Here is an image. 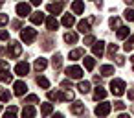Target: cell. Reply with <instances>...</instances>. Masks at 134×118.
<instances>
[{
	"instance_id": "1",
	"label": "cell",
	"mask_w": 134,
	"mask_h": 118,
	"mask_svg": "<svg viewBox=\"0 0 134 118\" xmlns=\"http://www.w3.org/2000/svg\"><path fill=\"white\" fill-rule=\"evenodd\" d=\"M35 37H37V32H35L33 28H22V32H20V39H22L26 44L33 43Z\"/></svg>"
},
{
	"instance_id": "2",
	"label": "cell",
	"mask_w": 134,
	"mask_h": 118,
	"mask_svg": "<svg viewBox=\"0 0 134 118\" xmlns=\"http://www.w3.org/2000/svg\"><path fill=\"white\" fill-rule=\"evenodd\" d=\"M110 90H112L114 96H121V94L125 92V81H123V79H114V81L110 83Z\"/></svg>"
},
{
	"instance_id": "3",
	"label": "cell",
	"mask_w": 134,
	"mask_h": 118,
	"mask_svg": "<svg viewBox=\"0 0 134 118\" xmlns=\"http://www.w3.org/2000/svg\"><path fill=\"white\" fill-rule=\"evenodd\" d=\"M66 76H68L70 79H81V78H83V68H81V66L72 65V66H68V68H66Z\"/></svg>"
},
{
	"instance_id": "4",
	"label": "cell",
	"mask_w": 134,
	"mask_h": 118,
	"mask_svg": "<svg viewBox=\"0 0 134 118\" xmlns=\"http://www.w3.org/2000/svg\"><path fill=\"white\" fill-rule=\"evenodd\" d=\"M8 54L15 59V57H19V55L22 54V46H20L17 41H11V43H9V46H8Z\"/></svg>"
},
{
	"instance_id": "5",
	"label": "cell",
	"mask_w": 134,
	"mask_h": 118,
	"mask_svg": "<svg viewBox=\"0 0 134 118\" xmlns=\"http://www.w3.org/2000/svg\"><path fill=\"white\" fill-rule=\"evenodd\" d=\"M26 90H28V85H26L24 81H15V85H13V92H15V96H24Z\"/></svg>"
},
{
	"instance_id": "6",
	"label": "cell",
	"mask_w": 134,
	"mask_h": 118,
	"mask_svg": "<svg viewBox=\"0 0 134 118\" xmlns=\"http://www.w3.org/2000/svg\"><path fill=\"white\" fill-rule=\"evenodd\" d=\"M110 109H112V105L107 103V101H103V103H99V105L96 107V114H97V116H107V114L110 112Z\"/></svg>"
},
{
	"instance_id": "7",
	"label": "cell",
	"mask_w": 134,
	"mask_h": 118,
	"mask_svg": "<svg viewBox=\"0 0 134 118\" xmlns=\"http://www.w3.org/2000/svg\"><path fill=\"white\" fill-rule=\"evenodd\" d=\"M28 72H30V65H28V63H24V61H22V63H19V65L15 66V74H17V76H26Z\"/></svg>"
},
{
	"instance_id": "8",
	"label": "cell",
	"mask_w": 134,
	"mask_h": 118,
	"mask_svg": "<svg viewBox=\"0 0 134 118\" xmlns=\"http://www.w3.org/2000/svg\"><path fill=\"white\" fill-rule=\"evenodd\" d=\"M30 11H31L30 4H19V6H17V13H19V17H28Z\"/></svg>"
},
{
	"instance_id": "9",
	"label": "cell",
	"mask_w": 134,
	"mask_h": 118,
	"mask_svg": "<svg viewBox=\"0 0 134 118\" xmlns=\"http://www.w3.org/2000/svg\"><path fill=\"white\" fill-rule=\"evenodd\" d=\"M92 52H94V55H97V57H101V55L105 54V43H103V41H99V43H96V44L92 46Z\"/></svg>"
},
{
	"instance_id": "10",
	"label": "cell",
	"mask_w": 134,
	"mask_h": 118,
	"mask_svg": "<svg viewBox=\"0 0 134 118\" xmlns=\"http://www.w3.org/2000/svg\"><path fill=\"white\" fill-rule=\"evenodd\" d=\"M30 20H31L33 24H42V22H44V13L35 11V13H31V15H30Z\"/></svg>"
},
{
	"instance_id": "11",
	"label": "cell",
	"mask_w": 134,
	"mask_h": 118,
	"mask_svg": "<svg viewBox=\"0 0 134 118\" xmlns=\"http://www.w3.org/2000/svg\"><path fill=\"white\" fill-rule=\"evenodd\" d=\"M70 112H74V114H81V112H85V103H81V101L72 103V105H70Z\"/></svg>"
},
{
	"instance_id": "12",
	"label": "cell",
	"mask_w": 134,
	"mask_h": 118,
	"mask_svg": "<svg viewBox=\"0 0 134 118\" xmlns=\"http://www.w3.org/2000/svg\"><path fill=\"white\" fill-rule=\"evenodd\" d=\"M46 28H48L50 32H55V30L59 28L57 19H55V17H48V19H46Z\"/></svg>"
},
{
	"instance_id": "13",
	"label": "cell",
	"mask_w": 134,
	"mask_h": 118,
	"mask_svg": "<svg viewBox=\"0 0 134 118\" xmlns=\"http://www.w3.org/2000/svg\"><path fill=\"white\" fill-rule=\"evenodd\" d=\"M72 11H74L75 15H81V13L85 11V4L81 2V0H75V2L72 4Z\"/></svg>"
},
{
	"instance_id": "14",
	"label": "cell",
	"mask_w": 134,
	"mask_h": 118,
	"mask_svg": "<svg viewBox=\"0 0 134 118\" xmlns=\"http://www.w3.org/2000/svg\"><path fill=\"white\" fill-rule=\"evenodd\" d=\"M59 100L61 101H70V100H74V92L70 89H64V92H59Z\"/></svg>"
},
{
	"instance_id": "15",
	"label": "cell",
	"mask_w": 134,
	"mask_h": 118,
	"mask_svg": "<svg viewBox=\"0 0 134 118\" xmlns=\"http://www.w3.org/2000/svg\"><path fill=\"white\" fill-rule=\"evenodd\" d=\"M77 30H79L81 33H88V32H90V20H81V22H77Z\"/></svg>"
},
{
	"instance_id": "16",
	"label": "cell",
	"mask_w": 134,
	"mask_h": 118,
	"mask_svg": "<svg viewBox=\"0 0 134 118\" xmlns=\"http://www.w3.org/2000/svg\"><path fill=\"white\" fill-rule=\"evenodd\" d=\"M85 55V50L83 48H75V50H72L70 54H68V57L72 59V61H75V59H79V57H83Z\"/></svg>"
},
{
	"instance_id": "17",
	"label": "cell",
	"mask_w": 134,
	"mask_h": 118,
	"mask_svg": "<svg viewBox=\"0 0 134 118\" xmlns=\"http://www.w3.org/2000/svg\"><path fill=\"white\" fill-rule=\"evenodd\" d=\"M64 43H68V44H75V43H77V33H74V32L64 33Z\"/></svg>"
},
{
	"instance_id": "18",
	"label": "cell",
	"mask_w": 134,
	"mask_h": 118,
	"mask_svg": "<svg viewBox=\"0 0 134 118\" xmlns=\"http://www.w3.org/2000/svg\"><path fill=\"white\" fill-rule=\"evenodd\" d=\"M99 72H101V76L108 78V76H112V74H114V66H110V65H103V66L99 68Z\"/></svg>"
},
{
	"instance_id": "19",
	"label": "cell",
	"mask_w": 134,
	"mask_h": 118,
	"mask_svg": "<svg viewBox=\"0 0 134 118\" xmlns=\"http://www.w3.org/2000/svg\"><path fill=\"white\" fill-rule=\"evenodd\" d=\"M63 24H64L66 28H72V26L75 24V19H74V15H70V13H68V15H64V17H63Z\"/></svg>"
},
{
	"instance_id": "20",
	"label": "cell",
	"mask_w": 134,
	"mask_h": 118,
	"mask_svg": "<svg viewBox=\"0 0 134 118\" xmlns=\"http://www.w3.org/2000/svg\"><path fill=\"white\" fill-rule=\"evenodd\" d=\"M46 66H48V61H46L44 57H39V59L35 61V70H39V72H41V70H44Z\"/></svg>"
},
{
	"instance_id": "21",
	"label": "cell",
	"mask_w": 134,
	"mask_h": 118,
	"mask_svg": "<svg viewBox=\"0 0 134 118\" xmlns=\"http://www.w3.org/2000/svg\"><path fill=\"white\" fill-rule=\"evenodd\" d=\"M107 96V90L103 89V87H96V90H94V98L96 100H103Z\"/></svg>"
},
{
	"instance_id": "22",
	"label": "cell",
	"mask_w": 134,
	"mask_h": 118,
	"mask_svg": "<svg viewBox=\"0 0 134 118\" xmlns=\"http://www.w3.org/2000/svg\"><path fill=\"white\" fill-rule=\"evenodd\" d=\"M52 111H53V105L52 103H42L41 105V114L48 116V114H52Z\"/></svg>"
},
{
	"instance_id": "23",
	"label": "cell",
	"mask_w": 134,
	"mask_h": 118,
	"mask_svg": "<svg viewBox=\"0 0 134 118\" xmlns=\"http://www.w3.org/2000/svg\"><path fill=\"white\" fill-rule=\"evenodd\" d=\"M48 11L53 13V15H57V13L63 11V4H50V6H48Z\"/></svg>"
},
{
	"instance_id": "24",
	"label": "cell",
	"mask_w": 134,
	"mask_h": 118,
	"mask_svg": "<svg viewBox=\"0 0 134 118\" xmlns=\"http://www.w3.org/2000/svg\"><path fill=\"white\" fill-rule=\"evenodd\" d=\"M116 35H118V39H127V37H129V28H125V26H119Z\"/></svg>"
},
{
	"instance_id": "25",
	"label": "cell",
	"mask_w": 134,
	"mask_h": 118,
	"mask_svg": "<svg viewBox=\"0 0 134 118\" xmlns=\"http://www.w3.org/2000/svg\"><path fill=\"white\" fill-rule=\"evenodd\" d=\"M83 61H85V68H86V70H94V66H96L94 57H85Z\"/></svg>"
},
{
	"instance_id": "26",
	"label": "cell",
	"mask_w": 134,
	"mask_h": 118,
	"mask_svg": "<svg viewBox=\"0 0 134 118\" xmlns=\"http://www.w3.org/2000/svg\"><path fill=\"white\" fill-rule=\"evenodd\" d=\"M22 116H35V109L31 107V103H28V105L22 109Z\"/></svg>"
},
{
	"instance_id": "27",
	"label": "cell",
	"mask_w": 134,
	"mask_h": 118,
	"mask_svg": "<svg viewBox=\"0 0 134 118\" xmlns=\"http://www.w3.org/2000/svg\"><path fill=\"white\" fill-rule=\"evenodd\" d=\"M0 81L4 83H11V74L8 70H0Z\"/></svg>"
},
{
	"instance_id": "28",
	"label": "cell",
	"mask_w": 134,
	"mask_h": 118,
	"mask_svg": "<svg viewBox=\"0 0 134 118\" xmlns=\"http://www.w3.org/2000/svg\"><path fill=\"white\" fill-rule=\"evenodd\" d=\"M37 85H39V87H42V89H48V87H50V81H48L46 78L39 76V78H37Z\"/></svg>"
},
{
	"instance_id": "29",
	"label": "cell",
	"mask_w": 134,
	"mask_h": 118,
	"mask_svg": "<svg viewBox=\"0 0 134 118\" xmlns=\"http://www.w3.org/2000/svg\"><path fill=\"white\" fill-rule=\"evenodd\" d=\"M77 89H79L83 94H86V92H90V83H88V81H81Z\"/></svg>"
},
{
	"instance_id": "30",
	"label": "cell",
	"mask_w": 134,
	"mask_h": 118,
	"mask_svg": "<svg viewBox=\"0 0 134 118\" xmlns=\"http://www.w3.org/2000/svg\"><path fill=\"white\" fill-rule=\"evenodd\" d=\"M61 63H63V57L57 54V55H53V59H52V65H53V68H59L61 66Z\"/></svg>"
},
{
	"instance_id": "31",
	"label": "cell",
	"mask_w": 134,
	"mask_h": 118,
	"mask_svg": "<svg viewBox=\"0 0 134 118\" xmlns=\"http://www.w3.org/2000/svg\"><path fill=\"white\" fill-rule=\"evenodd\" d=\"M17 112H19V109H17L15 105H11V107H9V109H8L6 112H4V116H8V118H9V116H15Z\"/></svg>"
},
{
	"instance_id": "32",
	"label": "cell",
	"mask_w": 134,
	"mask_h": 118,
	"mask_svg": "<svg viewBox=\"0 0 134 118\" xmlns=\"http://www.w3.org/2000/svg\"><path fill=\"white\" fill-rule=\"evenodd\" d=\"M123 15H125V19H127L129 22H134V9H127Z\"/></svg>"
},
{
	"instance_id": "33",
	"label": "cell",
	"mask_w": 134,
	"mask_h": 118,
	"mask_svg": "<svg viewBox=\"0 0 134 118\" xmlns=\"http://www.w3.org/2000/svg\"><path fill=\"white\" fill-rule=\"evenodd\" d=\"M37 101H39V98H37L35 94H30V96L24 100V103H31V105H33V103H37Z\"/></svg>"
},
{
	"instance_id": "34",
	"label": "cell",
	"mask_w": 134,
	"mask_h": 118,
	"mask_svg": "<svg viewBox=\"0 0 134 118\" xmlns=\"http://www.w3.org/2000/svg\"><path fill=\"white\" fill-rule=\"evenodd\" d=\"M108 24H110V28H119V19L112 17V19L108 20Z\"/></svg>"
},
{
	"instance_id": "35",
	"label": "cell",
	"mask_w": 134,
	"mask_h": 118,
	"mask_svg": "<svg viewBox=\"0 0 134 118\" xmlns=\"http://www.w3.org/2000/svg\"><path fill=\"white\" fill-rule=\"evenodd\" d=\"M9 22V17L6 15V13H0V26H4V24H8Z\"/></svg>"
},
{
	"instance_id": "36",
	"label": "cell",
	"mask_w": 134,
	"mask_h": 118,
	"mask_svg": "<svg viewBox=\"0 0 134 118\" xmlns=\"http://www.w3.org/2000/svg\"><path fill=\"white\" fill-rule=\"evenodd\" d=\"M9 96H11V94H9L8 90H2V92H0V101H8Z\"/></svg>"
},
{
	"instance_id": "37",
	"label": "cell",
	"mask_w": 134,
	"mask_h": 118,
	"mask_svg": "<svg viewBox=\"0 0 134 118\" xmlns=\"http://www.w3.org/2000/svg\"><path fill=\"white\" fill-rule=\"evenodd\" d=\"M116 52H118V44H110V46H108V55H110V57H114V54H116Z\"/></svg>"
},
{
	"instance_id": "38",
	"label": "cell",
	"mask_w": 134,
	"mask_h": 118,
	"mask_svg": "<svg viewBox=\"0 0 134 118\" xmlns=\"http://www.w3.org/2000/svg\"><path fill=\"white\" fill-rule=\"evenodd\" d=\"M48 98H50L52 101H57V100H59V92H53V90H50V92H48Z\"/></svg>"
},
{
	"instance_id": "39",
	"label": "cell",
	"mask_w": 134,
	"mask_h": 118,
	"mask_svg": "<svg viewBox=\"0 0 134 118\" xmlns=\"http://www.w3.org/2000/svg\"><path fill=\"white\" fill-rule=\"evenodd\" d=\"M94 41H96V39H94V35H86V37H85V44H92Z\"/></svg>"
},
{
	"instance_id": "40",
	"label": "cell",
	"mask_w": 134,
	"mask_h": 118,
	"mask_svg": "<svg viewBox=\"0 0 134 118\" xmlns=\"http://www.w3.org/2000/svg\"><path fill=\"white\" fill-rule=\"evenodd\" d=\"M116 63H118L119 66H123V65H125V57H123V55H118V57H116Z\"/></svg>"
},
{
	"instance_id": "41",
	"label": "cell",
	"mask_w": 134,
	"mask_h": 118,
	"mask_svg": "<svg viewBox=\"0 0 134 118\" xmlns=\"http://www.w3.org/2000/svg\"><path fill=\"white\" fill-rule=\"evenodd\" d=\"M8 37H9V33H8L6 30H2V32H0V41H6Z\"/></svg>"
},
{
	"instance_id": "42",
	"label": "cell",
	"mask_w": 134,
	"mask_h": 118,
	"mask_svg": "<svg viewBox=\"0 0 134 118\" xmlns=\"http://www.w3.org/2000/svg\"><path fill=\"white\" fill-rule=\"evenodd\" d=\"M114 107H116V109H125V103H123V101H116Z\"/></svg>"
},
{
	"instance_id": "43",
	"label": "cell",
	"mask_w": 134,
	"mask_h": 118,
	"mask_svg": "<svg viewBox=\"0 0 134 118\" xmlns=\"http://www.w3.org/2000/svg\"><path fill=\"white\" fill-rule=\"evenodd\" d=\"M8 68V61H2L0 59V70H6Z\"/></svg>"
},
{
	"instance_id": "44",
	"label": "cell",
	"mask_w": 134,
	"mask_h": 118,
	"mask_svg": "<svg viewBox=\"0 0 134 118\" xmlns=\"http://www.w3.org/2000/svg\"><path fill=\"white\" fill-rule=\"evenodd\" d=\"M41 2H42V0H31V4H33V6H39Z\"/></svg>"
},
{
	"instance_id": "45",
	"label": "cell",
	"mask_w": 134,
	"mask_h": 118,
	"mask_svg": "<svg viewBox=\"0 0 134 118\" xmlns=\"http://www.w3.org/2000/svg\"><path fill=\"white\" fill-rule=\"evenodd\" d=\"M125 4L127 6H134V0H125Z\"/></svg>"
},
{
	"instance_id": "46",
	"label": "cell",
	"mask_w": 134,
	"mask_h": 118,
	"mask_svg": "<svg viewBox=\"0 0 134 118\" xmlns=\"http://www.w3.org/2000/svg\"><path fill=\"white\" fill-rule=\"evenodd\" d=\"M129 98H130V100H134V90H130V92H129Z\"/></svg>"
},
{
	"instance_id": "47",
	"label": "cell",
	"mask_w": 134,
	"mask_h": 118,
	"mask_svg": "<svg viewBox=\"0 0 134 118\" xmlns=\"http://www.w3.org/2000/svg\"><path fill=\"white\" fill-rule=\"evenodd\" d=\"M130 61H132V63H134V55H132V57H130Z\"/></svg>"
},
{
	"instance_id": "48",
	"label": "cell",
	"mask_w": 134,
	"mask_h": 118,
	"mask_svg": "<svg viewBox=\"0 0 134 118\" xmlns=\"http://www.w3.org/2000/svg\"><path fill=\"white\" fill-rule=\"evenodd\" d=\"M2 4H4V0H0V6H2Z\"/></svg>"
},
{
	"instance_id": "49",
	"label": "cell",
	"mask_w": 134,
	"mask_h": 118,
	"mask_svg": "<svg viewBox=\"0 0 134 118\" xmlns=\"http://www.w3.org/2000/svg\"><path fill=\"white\" fill-rule=\"evenodd\" d=\"M0 112H2V107H0Z\"/></svg>"
},
{
	"instance_id": "50",
	"label": "cell",
	"mask_w": 134,
	"mask_h": 118,
	"mask_svg": "<svg viewBox=\"0 0 134 118\" xmlns=\"http://www.w3.org/2000/svg\"><path fill=\"white\" fill-rule=\"evenodd\" d=\"M0 54H2V48H0Z\"/></svg>"
}]
</instances>
